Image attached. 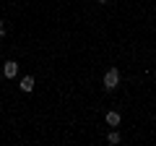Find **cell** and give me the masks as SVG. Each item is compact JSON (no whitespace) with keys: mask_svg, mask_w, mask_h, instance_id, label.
Wrapping results in <instances>:
<instances>
[{"mask_svg":"<svg viewBox=\"0 0 156 146\" xmlns=\"http://www.w3.org/2000/svg\"><path fill=\"white\" fill-rule=\"evenodd\" d=\"M117 84H120V71H117V68H109V71L104 73V89L112 91V89H117Z\"/></svg>","mask_w":156,"mask_h":146,"instance_id":"obj_1","label":"cell"},{"mask_svg":"<svg viewBox=\"0 0 156 146\" xmlns=\"http://www.w3.org/2000/svg\"><path fill=\"white\" fill-rule=\"evenodd\" d=\"M16 73H18V63L16 60H8L5 65H3V76H5V78H16Z\"/></svg>","mask_w":156,"mask_h":146,"instance_id":"obj_2","label":"cell"},{"mask_svg":"<svg viewBox=\"0 0 156 146\" xmlns=\"http://www.w3.org/2000/svg\"><path fill=\"white\" fill-rule=\"evenodd\" d=\"M18 89H21L23 94H29V91H34V76H23V78L18 81Z\"/></svg>","mask_w":156,"mask_h":146,"instance_id":"obj_3","label":"cell"},{"mask_svg":"<svg viewBox=\"0 0 156 146\" xmlns=\"http://www.w3.org/2000/svg\"><path fill=\"white\" fill-rule=\"evenodd\" d=\"M104 120H107V125H109V128H117V125H120V112H107Z\"/></svg>","mask_w":156,"mask_h":146,"instance_id":"obj_4","label":"cell"},{"mask_svg":"<svg viewBox=\"0 0 156 146\" xmlns=\"http://www.w3.org/2000/svg\"><path fill=\"white\" fill-rule=\"evenodd\" d=\"M107 141H109V144H120V133H117V130H109V133H107Z\"/></svg>","mask_w":156,"mask_h":146,"instance_id":"obj_5","label":"cell"},{"mask_svg":"<svg viewBox=\"0 0 156 146\" xmlns=\"http://www.w3.org/2000/svg\"><path fill=\"white\" fill-rule=\"evenodd\" d=\"M0 37H5V21L0 18Z\"/></svg>","mask_w":156,"mask_h":146,"instance_id":"obj_6","label":"cell"},{"mask_svg":"<svg viewBox=\"0 0 156 146\" xmlns=\"http://www.w3.org/2000/svg\"><path fill=\"white\" fill-rule=\"evenodd\" d=\"M96 3H109V0H96Z\"/></svg>","mask_w":156,"mask_h":146,"instance_id":"obj_7","label":"cell"}]
</instances>
